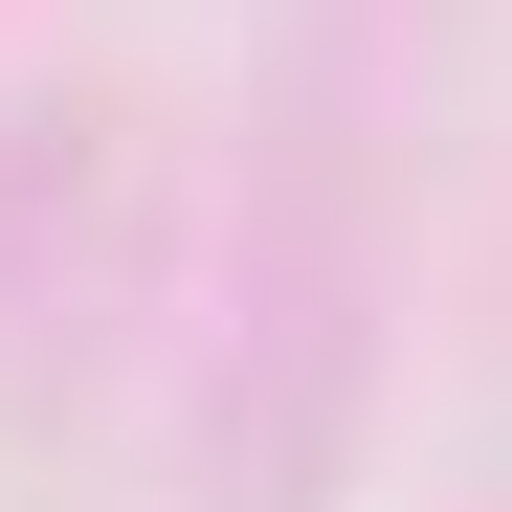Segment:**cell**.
I'll return each instance as SVG.
<instances>
[{
  "label": "cell",
  "instance_id": "1",
  "mask_svg": "<svg viewBox=\"0 0 512 512\" xmlns=\"http://www.w3.org/2000/svg\"><path fill=\"white\" fill-rule=\"evenodd\" d=\"M379 290V156H357V0L312 23V90H290V201L245 245V357H223V512H312L334 490V423H357V312Z\"/></svg>",
  "mask_w": 512,
  "mask_h": 512
}]
</instances>
